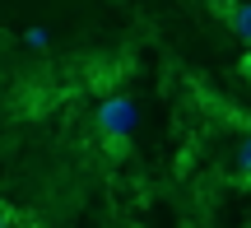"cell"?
Returning <instances> with one entry per match:
<instances>
[{"instance_id": "1", "label": "cell", "mask_w": 251, "mask_h": 228, "mask_svg": "<svg viewBox=\"0 0 251 228\" xmlns=\"http://www.w3.org/2000/svg\"><path fill=\"white\" fill-rule=\"evenodd\" d=\"M135 126H140V107H135V98L117 93V98H102L98 102V130H102V140L126 145V140L135 135Z\"/></svg>"}, {"instance_id": "4", "label": "cell", "mask_w": 251, "mask_h": 228, "mask_svg": "<svg viewBox=\"0 0 251 228\" xmlns=\"http://www.w3.org/2000/svg\"><path fill=\"white\" fill-rule=\"evenodd\" d=\"M24 42H28V47H47V33H42V28H28Z\"/></svg>"}, {"instance_id": "7", "label": "cell", "mask_w": 251, "mask_h": 228, "mask_svg": "<svg viewBox=\"0 0 251 228\" xmlns=\"http://www.w3.org/2000/svg\"><path fill=\"white\" fill-rule=\"evenodd\" d=\"M214 5H233V0H214Z\"/></svg>"}, {"instance_id": "6", "label": "cell", "mask_w": 251, "mask_h": 228, "mask_svg": "<svg viewBox=\"0 0 251 228\" xmlns=\"http://www.w3.org/2000/svg\"><path fill=\"white\" fill-rule=\"evenodd\" d=\"M242 75H247V84H251V51L242 56Z\"/></svg>"}, {"instance_id": "5", "label": "cell", "mask_w": 251, "mask_h": 228, "mask_svg": "<svg viewBox=\"0 0 251 228\" xmlns=\"http://www.w3.org/2000/svg\"><path fill=\"white\" fill-rule=\"evenodd\" d=\"M19 219H24V214H14L9 205H0V224H19Z\"/></svg>"}, {"instance_id": "2", "label": "cell", "mask_w": 251, "mask_h": 228, "mask_svg": "<svg viewBox=\"0 0 251 228\" xmlns=\"http://www.w3.org/2000/svg\"><path fill=\"white\" fill-rule=\"evenodd\" d=\"M224 19H228V28L251 47V0H233V5H224Z\"/></svg>"}, {"instance_id": "3", "label": "cell", "mask_w": 251, "mask_h": 228, "mask_svg": "<svg viewBox=\"0 0 251 228\" xmlns=\"http://www.w3.org/2000/svg\"><path fill=\"white\" fill-rule=\"evenodd\" d=\"M237 173H242L247 182H251V135L242 140V145H237Z\"/></svg>"}]
</instances>
